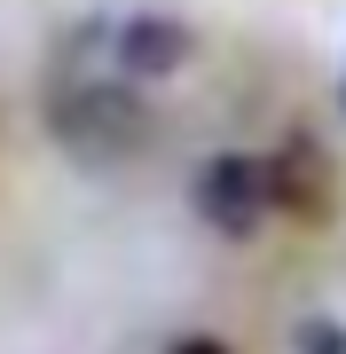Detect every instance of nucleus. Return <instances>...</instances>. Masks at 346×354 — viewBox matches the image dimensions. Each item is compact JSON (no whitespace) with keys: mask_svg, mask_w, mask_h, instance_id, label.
Here are the masks:
<instances>
[{"mask_svg":"<svg viewBox=\"0 0 346 354\" xmlns=\"http://www.w3.org/2000/svg\"><path fill=\"white\" fill-rule=\"evenodd\" d=\"M189 48H197V32L181 24V16H166V8H142V16H126V24H110V71L126 79V87L173 79L181 64H189Z\"/></svg>","mask_w":346,"mask_h":354,"instance_id":"7ed1b4c3","label":"nucleus"},{"mask_svg":"<svg viewBox=\"0 0 346 354\" xmlns=\"http://www.w3.org/2000/svg\"><path fill=\"white\" fill-rule=\"evenodd\" d=\"M173 354H229V346H220V339H181Z\"/></svg>","mask_w":346,"mask_h":354,"instance_id":"423d86ee","label":"nucleus"},{"mask_svg":"<svg viewBox=\"0 0 346 354\" xmlns=\"http://www.w3.org/2000/svg\"><path fill=\"white\" fill-rule=\"evenodd\" d=\"M268 174H276V213H299V221L331 213V158H323L307 134L283 142V150L268 158Z\"/></svg>","mask_w":346,"mask_h":354,"instance_id":"20e7f679","label":"nucleus"},{"mask_svg":"<svg viewBox=\"0 0 346 354\" xmlns=\"http://www.w3.org/2000/svg\"><path fill=\"white\" fill-rule=\"evenodd\" d=\"M299 354H346V330H331V323H299Z\"/></svg>","mask_w":346,"mask_h":354,"instance_id":"39448f33","label":"nucleus"},{"mask_svg":"<svg viewBox=\"0 0 346 354\" xmlns=\"http://www.w3.org/2000/svg\"><path fill=\"white\" fill-rule=\"evenodd\" d=\"M189 205H197L205 228H220V236H252V228L276 213V174H268V158H252V150H220V158L197 165Z\"/></svg>","mask_w":346,"mask_h":354,"instance_id":"f03ea898","label":"nucleus"},{"mask_svg":"<svg viewBox=\"0 0 346 354\" xmlns=\"http://www.w3.org/2000/svg\"><path fill=\"white\" fill-rule=\"evenodd\" d=\"M150 127L157 118L142 111V95L118 71H103V79L64 71L48 87V134L64 142L79 165H126L134 150H150Z\"/></svg>","mask_w":346,"mask_h":354,"instance_id":"f257e3e1","label":"nucleus"},{"mask_svg":"<svg viewBox=\"0 0 346 354\" xmlns=\"http://www.w3.org/2000/svg\"><path fill=\"white\" fill-rule=\"evenodd\" d=\"M338 102H346V79H338Z\"/></svg>","mask_w":346,"mask_h":354,"instance_id":"0eeeda50","label":"nucleus"}]
</instances>
